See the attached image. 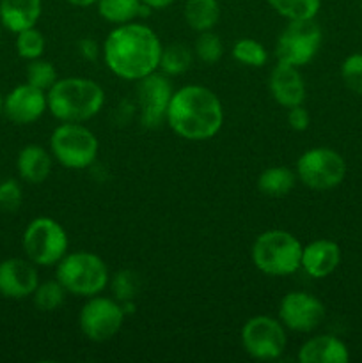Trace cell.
I'll list each match as a JSON object with an SVG mask.
<instances>
[{
    "mask_svg": "<svg viewBox=\"0 0 362 363\" xmlns=\"http://www.w3.org/2000/svg\"><path fill=\"white\" fill-rule=\"evenodd\" d=\"M162 41L151 27L144 23L117 25L103 43V60L116 77L138 82L160 67Z\"/></svg>",
    "mask_w": 362,
    "mask_h": 363,
    "instance_id": "6da1fadb",
    "label": "cell"
},
{
    "mask_svg": "<svg viewBox=\"0 0 362 363\" xmlns=\"http://www.w3.org/2000/svg\"><path fill=\"white\" fill-rule=\"evenodd\" d=\"M165 123L185 140H209L222 130V101L204 85H183L172 92Z\"/></svg>",
    "mask_w": 362,
    "mask_h": 363,
    "instance_id": "7a4b0ae2",
    "label": "cell"
},
{
    "mask_svg": "<svg viewBox=\"0 0 362 363\" xmlns=\"http://www.w3.org/2000/svg\"><path fill=\"white\" fill-rule=\"evenodd\" d=\"M48 112L60 123H85L102 112L105 91L91 78H57L46 91Z\"/></svg>",
    "mask_w": 362,
    "mask_h": 363,
    "instance_id": "3957f363",
    "label": "cell"
},
{
    "mask_svg": "<svg viewBox=\"0 0 362 363\" xmlns=\"http://www.w3.org/2000/svg\"><path fill=\"white\" fill-rule=\"evenodd\" d=\"M302 243L283 229L265 230L252 245V262L270 277H287L302 266Z\"/></svg>",
    "mask_w": 362,
    "mask_h": 363,
    "instance_id": "277c9868",
    "label": "cell"
},
{
    "mask_svg": "<svg viewBox=\"0 0 362 363\" xmlns=\"http://www.w3.org/2000/svg\"><path fill=\"white\" fill-rule=\"evenodd\" d=\"M55 279L73 296L91 298L103 293L110 282L109 268L92 252H71L57 262Z\"/></svg>",
    "mask_w": 362,
    "mask_h": 363,
    "instance_id": "5b68a950",
    "label": "cell"
},
{
    "mask_svg": "<svg viewBox=\"0 0 362 363\" xmlns=\"http://www.w3.org/2000/svg\"><path fill=\"white\" fill-rule=\"evenodd\" d=\"M53 158L70 170H84L98 158V137L82 123H62L50 137Z\"/></svg>",
    "mask_w": 362,
    "mask_h": 363,
    "instance_id": "8992f818",
    "label": "cell"
},
{
    "mask_svg": "<svg viewBox=\"0 0 362 363\" xmlns=\"http://www.w3.org/2000/svg\"><path fill=\"white\" fill-rule=\"evenodd\" d=\"M70 240L67 233L57 220L50 216H38L27 225L23 233V250L28 261L38 266H57L67 254Z\"/></svg>",
    "mask_w": 362,
    "mask_h": 363,
    "instance_id": "52a82bcc",
    "label": "cell"
},
{
    "mask_svg": "<svg viewBox=\"0 0 362 363\" xmlns=\"http://www.w3.org/2000/svg\"><path fill=\"white\" fill-rule=\"evenodd\" d=\"M346 176L343 156L330 147L307 149L297 162V179L311 190H332Z\"/></svg>",
    "mask_w": 362,
    "mask_h": 363,
    "instance_id": "ba28073f",
    "label": "cell"
},
{
    "mask_svg": "<svg viewBox=\"0 0 362 363\" xmlns=\"http://www.w3.org/2000/svg\"><path fill=\"white\" fill-rule=\"evenodd\" d=\"M322 28L314 20H295L286 25L275 43L277 62L302 67L311 62L322 48Z\"/></svg>",
    "mask_w": 362,
    "mask_h": 363,
    "instance_id": "9c48e42d",
    "label": "cell"
},
{
    "mask_svg": "<svg viewBox=\"0 0 362 363\" xmlns=\"http://www.w3.org/2000/svg\"><path fill=\"white\" fill-rule=\"evenodd\" d=\"M124 308L117 300L106 296L89 298L78 314L82 333L92 342H106L119 333L124 325Z\"/></svg>",
    "mask_w": 362,
    "mask_h": 363,
    "instance_id": "30bf717a",
    "label": "cell"
},
{
    "mask_svg": "<svg viewBox=\"0 0 362 363\" xmlns=\"http://www.w3.org/2000/svg\"><path fill=\"white\" fill-rule=\"evenodd\" d=\"M241 344L256 360H277L287 344L284 325L270 315H254L241 328Z\"/></svg>",
    "mask_w": 362,
    "mask_h": 363,
    "instance_id": "8fae6325",
    "label": "cell"
},
{
    "mask_svg": "<svg viewBox=\"0 0 362 363\" xmlns=\"http://www.w3.org/2000/svg\"><path fill=\"white\" fill-rule=\"evenodd\" d=\"M172 92V85H170L167 74H163L162 71L160 73L155 71V73L138 80L137 101L142 126L155 130L165 123L167 108H169Z\"/></svg>",
    "mask_w": 362,
    "mask_h": 363,
    "instance_id": "7c38bea8",
    "label": "cell"
},
{
    "mask_svg": "<svg viewBox=\"0 0 362 363\" xmlns=\"http://www.w3.org/2000/svg\"><path fill=\"white\" fill-rule=\"evenodd\" d=\"M323 319H325V307L312 294L304 291H291L280 300L279 321L293 332H312L322 325Z\"/></svg>",
    "mask_w": 362,
    "mask_h": 363,
    "instance_id": "4fadbf2b",
    "label": "cell"
},
{
    "mask_svg": "<svg viewBox=\"0 0 362 363\" xmlns=\"http://www.w3.org/2000/svg\"><path fill=\"white\" fill-rule=\"evenodd\" d=\"M48 110L46 91L34 87L27 82L18 85L4 99V113L14 124H32L41 119L43 113Z\"/></svg>",
    "mask_w": 362,
    "mask_h": 363,
    "instance_id": "5bb4252c",
    "label": "cell"
},
{
    "mask_svg": "<svg viewBox=\"0 0 362 363\" xmlns=\"http://www.w3.org/2000/svg\"><path fill=\"white\" fill-rule=\"evenodd\" d=\"M39 275L34 262L11 257L0 262V294L11 300H21L34 294Z\"/></svg>",
    "mask_w": 362,
    "mask_h": 363,
    "instance_id": "9a60e30c",
    "label": "cell"
},
{
    "mask_svg": "<svg viewBox=\"0 0 362 363\" xmlns=\"http://www.w3.org/2000/svg\"><path fill=\"white\" fill-rule=\"evenodd\" d=\"M270 92L277 105L284 108H293L297 105H304L305 101V84L298 67L290 64L277 62L270 74Z\"/></svg>",
    "mask_w": 362,
    "mask_h": 363,
    "instance_id": "2e32d148",
    "label": "cell"
},
{
    "mask_svg": "<svg viewBox=\"0 0 362 363\" xmlns=\"http://www.w3.org/2000/svg\"><path fill=\"white\" fill-rule=\"evenodd\" d=\"M341 262L339 245L330 240L311 241L302 248L300 268L312 279H325L336 272Z\"/></svg>",
    "mask_w": 362,
    "mask_h": 363,
    "instance_id": "e0dca14e",
    "label": "cell"
},
{
    "mask_svg": "<svg viewBox=\"0 0 362 363\" xmlns=\"http://www.w3.org/2000/svg\"><path fill=\"white\" fill-rule=\"evenodd\" d=\"M41 13V0H0V23L14 34L35 27Z\"/></svg>",
    "mask_w": 362,
    "mask_h": 363,
    "instance_id": "ac0fdd59",
    "label": "cell"
},
{
    "mask_svg": "<svg viewBox=\"0 0 362 363\" xmlns=\"http://www.w3.org/2000/svg\"><path fill=\"white\" fill-rule=\"evenodd\" d=\"M348 360V347L332 335L312 337L298 350L300 363H346Z\"/></svg>",
    "mask_w": 362,
    "mask_h": 363,
    "instance_id": "d6986e66",
    "label": "cell"
},
{
    "mask_svg": "<svg viewBox=\"0 0 362 363\" xmlns=\"http://www.w3.org/2000/svg\"><path fill=\"white\" fill-rule=\"evenodd\" d=\"M52 155L38 144L25 145L16 160L18 174L31 184H41L52 174Z\"/></svg>",
    "mask_w": 362,
    "mask_h": 363,
    "instance_id": "ffe728a7",
    "label": "cell"
},
{
    "mask_svg": "<svg viewBox=\"0 0 362 363\" xmlns=\"http://www.w3.org/2000/svg\"><path fill=\"white\" fill-rule=\"evenodd\" d=\"M295 184H297V172L283 165L268 167L258 177V190L265 197L272 199L286 197L287 194H291Z\"/></svg>",
    "mask_w": 362,
    "mask_h": 363,
    "instance_id": "44dd1931",
    "label": "cell"
},
{
    "mask_svg": "<svg viewBox=\"0 0 362 363\" xmlns=\"http://www.w3.org/2000/svg\"><path fill=\"white\" fill-rule=\"evenodd\" d=\"M183 14L192 30H212L220 20V4L219 0H187Z\"/></svg>",
    "mask_w": 362,
    "mask_h": 363,
    "instance_id": "7402d4cb",
    "label": "cell"
},
{
    "mask_svg": "<svg viewBox=\"0 0 362 363\" xmlns=\"http://www.w3.org/2000/svg\"><path fill=\"white\" fill-rule=\"evenodd\" d=\"M96 6L103 20L114 25H123L137 20L142 0H98Z\"/></svg>",
    "mask_w": 362,
    "mask_h": 363,
    "instance_id": "603a6c76",
    "label": "cell"
},
{
    "mask_svg": "<svg viewBox=\"0 0 362 363\" xmlns=\"http://www.w3.org/2000/svg\"><path fill=\"white\" fill-rule=\"evenodd\" d=\"M192 59H194V55L187 45H181V43L169 45L162 50L158 69L167 77H177V74H183L185 71H188V67L192 66Z\"/></svg>",
    "mask_w": 362,
    "mask_h": 363,
    "instance_id": "cb8c5ba5",
    "label": "cell"
},
{
    "mask_svg": "<svg viewBox=\"0 0 362 363\" xmlns=\"http://www.w3.org/2000/svg\"><path fill=\"white\" fill-rule=\"evenodd\" d=\"M268 4L287 21L314 20L322 7V0H268Z\"/></svg>",
    "mask_w": 362,
    "mask_h": 363,
    "instance_id": "d4e9b609",
    "label": "cell"
},
{
    "mask_svg": "<svg viewBox=\"0 0 362 363\" xmlns=\"http://www.w3.org/2000/svg\"><path fill=\"white\" fill-rule=\"evenodd\" d=\"M231 53H233V59L236 62L248 67H263L268 60V53H266L265 46L251 38H243L234 43Z\"/></svg>",
    "mask_w": 362,
    "mask_h": 363,
    "instance_id": "484cf974",
    "label": "cell"
},
{
    "mask_svg": "<svg viewBox=\"0 0 362 363\" xmlns=\"http://www.w3.org/2000/svg\"><path fill=\"white\" fill-rule=\"evenodd\" d=\"M67 291L64 289L59 280H48V282L39 284L38 289L34 291V305L43 312H53L62 307L66 300Z\"/></svg>",
    "mask_w": 362,
    "mask_h": 363,
    "instance_id": "4316f807",
    "label": "cell"
},
{
    "mask_svg": "<svg viewBox=\"0 0 362 363\" xmlns=\"http://www.w3.org/2000/svg\"><path fill=\"white\" fill-rule=\"evenodd\" d=\"M45 38H43V34L35 27L18 32L16 52L21 59H41V55L45 53Z\"/></svg>",
    "mask_w": 362,
    "mask_h": 363,
    "instance_id": "83f0119b",
    "label": "cell"
},
{
    "mask_svg": "<svg viewBox=\"0 0 362 363\" xmlns=\"http://www.w3.org/2000/svg\"><path fill=\"white\" fill-rule=\"evenodd\" d=\"M194 52L201 62L216 64L224 55V45L215 32L204 30V32H199V38L197 41H195Z\"/></svg>",
    "mask_w": 362,
    "mask_h": 363,
    "instance_id": "f1b7e54d",
    "label": "cell"
},
{
    "mask_svg": "<svg viewBox=\"0 0 362 363\" xmlns=\"http://www.w3.org/2000/svg\"><path fill=\"white\" fill-rule=\"evenodd\" d=\"M141 291V280L138 275L131 269H121L112 279V293L119 303L124 301H133L135 296Z\"/></svg>",
    "mask_w": 362,
    "mask_h": 363,
    "instance_id": "f546056e",
    "label": "cell"
},
{
    "mask_svg": "<svg viewBox=\"0 0 362 363\" xmlns=\"http://www.w3.org/2000/svg\"><path fill=\"white\" fill-rule=\"evenodd\" d=\"M27 82L31 85H34V87L48 91V89L57 82L55 67H53V64L48 62V60H31V64L27 66Z\"/></svg>",
    "mask_w": 362,
    "mask_h": 363,
    "instance_id": "4dcf8cb0",
    "label": "cell"
},
{
    "mask_svg": "<svg viewBox=\"0 0 362 363\" xmlns=\"http://www.w3.org/2000/svg\"><path fill=\"white\" fill-rule=\"evenodd\" d=\"M344 85L355 94L362 96V53H353L341 66Z\"/></svg>",
    "mask_w": 362,
    "mask_h": 363,
    "instance_id": "1f68e13d",
    "label": "cell"
},
{
    "mask_svg": "<svg viewBox=\"0 0 362 363\" xmlns=\"http://www.w3.org/2000/svg\"><path fill=\"white\" fill-rule=\"evenodd\" d=\"M21 201H23V195H21V186L18 184V181L6 179L0 183V209L2 211H18Z\"/></svg>",
    "mask_w": 362,
    "mask_h": 363,
    "instance_id": "d6a6232c",
    "label": "cell"
},
{
    "mask_svg": "<svg viewBox=\"0 0 362 363\" xmlns=\"http://www.w3.org/2000/svg\"><path fill=\"white\" fill-rule=\"evenodd\" d=\"M287 124L293 131H305L311 124V116L304 105H297L293 108H287Z\"/></svg>",
    "mask_w": 362,
    "mask_h": 363,
    "instance_id": "836d02e7",
    "label": "cell"
},
{
    "mask_svg": "<svg viewBox=\"0 0 362 363\" xmlns=\"http://www.w3.org/2000/svg\"><path fill=\"white\" fill-rule=\"evenodd\" d=\"M77 48H78V53H80V57H84V59L89 60V62L98 60L99 46L92 38H82L80 41L77 43Z\"/></svg>",
    "mask_w": 362,
    "mask_h": 363,
    "instance_id": "e575fe53",
    "label": "cell"
},
{
    "mask_svg": "<svg viewBox=\"0 0 362 363\" xmlns=\"http://www.w3.org/2000/svg\"><path fill=\"white\" fill-rule=\"evenodd\" d=\"M176 0H142V4H146L148 7H151L153 11H162L170 7Z\"/></svg>",
    "mask_w": 362,
    "mask_h": 363,
    "instance_id": "d590c367",
    "label": "cell"
},
{
    "mask_svg": "<svg viewBox=\"0 0 362 363\" xmlns=\"http://www.w3.org/2000/svg\"><path fill=\"white\" fill-rule=\"evenodd\" d=\"M66 2H70L71 6H75V7H91V6H94L98 0H66Z\"/></svg>",
    "mask_w": 362,
    "mask_h": 363,
    "instance_id": "8d00e7d4",
    "label": "cell"
},
{
    "mask_svg": "<svg viewBox=\"0 0 362 363\" xmlns=\"http://www.w3.org/2000/svg\"><path fill=\"white\" fill-rule=\"evenodd\" d=\"M4 112V99H2V96H0V113Z\"/></svg>",
    "mask_w": 362,
    "mask_h": 363,
    "instance_id": "74e56055",
    "label": "cell"
},
{
    "mask_svg": "<svg viewBox=\"0 0 362 363\" xmlns=\"http://www.w3.org/2000/svg\"><path fill=\"white\" fill-rule=\"evenodd\" d=\"M361 6H362V0H361Z\"/></svg>",
    "mask_w": 362,
    "mask_h": 363,
    "instance_id": "f35d334b",
    "label": "cell"
}]
</instances>
